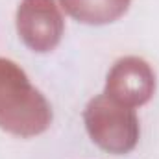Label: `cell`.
Here are the masks:
<instances>
[{
	"label": "cell",
	"instance_id": "cell-1",
	"mask_svg": "<svg viewBox=\"0 0 159 159\" xmlns=\"http://www.w3.org/2000/svg\"><path fill=\"white\" fill-rule=\"evenodd\" d=\"M50 122L46 98L17 63L0 57V128L17 137H34L46 131Z\"/></svg>",
	"mask_w": 159,
	"mask_h": 159
},
{
	"label": "cell",
	"instance_id": "cell-2",
	"mask_svg": "<svg viewBox=\"0 0 159 159\" xmlns=\"http://www.w3.org/2000/svg\"><path fill=\"white\" fill-rule=\"evenodd\" d=\"M83 120L91 139L109 154H128L139 141V120L135 111L117 104L106 94L87 104Z\"/></svg>",
	"mask_w": 159,
	"mask_h": 159
},
{
	"label": "cell",
	"instance_id": "cell-3",
	"mask_svg": "<svg viewBox=\"0 0 159 159\" xmlns=\"http://www.w3.org/2000/svg\"><path fill=\"white\" fill-rule=\"evenodd\" d=\"M65 22L56 0H22L17 9V32L34 52H50L63 37Z\"/></svg>",
	"mask_w": 159,
	"mask_h": 159
},
{
	"label": "cell",
	"instance_id": "cell-4",
	"mask_svg": "<svg viewBox=\"0 0 159 159\" xmlns=\"http://www.w3.org/2000/svg\"><path fill=\"white\" fill-rule=\"evenodd\" d=\"M156 91V76L152 67L137 57L128 56L119 59L107 74L106 96L126 107H139L146 104Z\"/></svg>",
	"mask_w": 159,
	"mask_h": 159
},
{
	"label": "cell",
	"instance_id": "cell-5",
	"mask_svg": "<svg viewBox=\"0 0 159 159\" xmlns=\"http://www.w3.org/2000/svg\"><path fill=\"white\" fill-rule=\"evenodd\" d=\"M131 0H59V6L83 24H109L128 11Z\"/></svg>",
	"mask_w": 159,
	"mask_h": 159
}]
</instances>
